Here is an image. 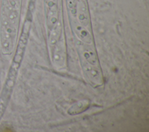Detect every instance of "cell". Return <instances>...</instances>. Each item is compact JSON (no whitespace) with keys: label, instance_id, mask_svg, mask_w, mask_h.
<instances>
[{"label":"cell","instance_id":"4","mask_svg":"<svg viewBox=\"0 0 149 132\" xmlns=\"http://www.w3.org/2000/svg\"><path fill=\"white\" fill-rule=\"evenodd\" d=\"M74 31L80 38L87 43H90L91 42V38L87 31L81 26L76 24V22H74Z\"/></svg>","mask_w":149,"mask_h":132},{"label":"cell","instance_id":"3","mask_svg":"<svg viewBox=\"0 0 149 132\" xmlns=\"http://www.w3.org/2000/svg\"><path fill=\"white\" fill-rule=\"evenodd\" d=\"M82 55L84 56V59L88 63L95 65L97 62V56L95 52L91 48L88 46H84L82 50Z\"/></svg>","mask_w":149,"mask_h":132},{"label":"cell","instance_id":"1","mask_svg":"<svg viewBox=\"0 0 149 132\" xmlns=\"http://www.w3.org/2000/svg\"><path fill=\"white\" fill-rule=\"evenodd\" d=\"M83 66L84 71L87 74L90 80L95 84H101L102 83L101 75L100 71L93 65L88 63L86 60H84L83 62Z\"/></svg>","mask_w":149,"mask_h":132},{"label":"cell","instance_id":"2","mask_svg":"<svg viewBox=\"0 0 149 132\" xmlns=\"http://www.w3.org/2000/svg\"><path fill=\"white\" fill-rule=\"evenodd\" d=\"M53 60L55 65L59 66H62L65 61V51L63 45L58 44L55 47L53 53Z\"/></svg>","mask_w":149,"mask_h":132}]
</instances>
